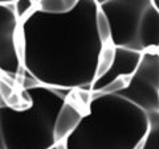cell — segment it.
<instances>
[{
	"mask_svg": "<svg viewBox=\"0 0 159 149\" xmlns=\"http://www.w3.org/2000/svg\"><path fill=\"white\" fill-rule=\"evenodd\" d=\"M97 12L94 0H80L62 15L34 9L20 23L24 71L47 87L90 91L103 48L96 29Z\"/></svg>",
	"mask_w": 159,
	"mask_h": 149,
	"instance_id": "obj_1",
	"label": "cell"
},
{
	"mask_svg": "<svg viewBox=\"0 0 159 149\" xmlns=\"http://www.w3.org/2000/svg\"><path fill=\"white\" fill-rule=\"evenodd\" d=\"M147 112L117 94H92L81 123L65 149H138L147 131Z\"/></svg>",
	"mask_w": 159,
	"mask_h": 149,
	"instance_id": "obj_2",
	"label": "cell"
},
{
	"mask_svg": "<svg viewBox=\"0 0 159 149\" xmlns=\"http://www.w3.org/2000/svg\"><path fill=\"white\" fill-rule=\"evenodd\" d=\"M29 98L24 107H11L0 98V127L4 149H49L56 145L54 120L66 96L43 84L23 88Z\"/></svg>",
	"mask_w": 159,
	"mask_h": 149,
	"instance_id": "obj_3",
	"label": "cell"
},
{
	"mask_svg": "<svg viewBox=\"0 0 159 149\" xmlns=\"http://www.w3.org/2000/svg\"><path fill=\"white\" fill-rule=\"evenodd\" d=\"M105 13L111 28V42L117 48L139 52L138 25L145 9L152 0H94Z\"/></svg>",
	"mask_w": 159,
	"mask_h": 149,
	"instance_id": "obj_4",
	"label": "cell"
},
{
	"mask_svg": "<svg viewBox=\"0 0 159 149\" xmlns=\"http://www.w3.org/2000/svg\"><path fill=\"white\" fill-rule=\"evenodd\" d=\"M126 100L145 112L159 111V52H143L137 70L130 77L127 86L119 91Z\"/></svg>",
	"mask_w": 159,
	"mask_h": 149,
	"instance_id": "obj_5",
	"label": "cell"
},
{
	"mask_svg": "<svg viewBox=\"0 0 159 149\" xmlns=\"http://www.w3.org/2000/svg\"><path fill=\"white\" fill-rule=\"evenodd\" d=\"M19 31L13 4H0V73L9 78H17L24 71Z\"/></svg>",
	"mask_w": 159,
	"mask_h": 149,
	"instance_id": "obj_6",
	"label": "cell"
},
{
	"mask_svg": "<svg viewBox=\"0 0 159 149\" xmlns=\"http://www.w3.org/2000/svg\"><path fill=\"white\" fill-rule=\"evenodd\" d=\"M142 54V52L138 50L116 46V53H114V59L110 69L102 77L94 79L90 92L96 94L102 91L107 84H110L118 78H130L141 62Z\"/></svg>",
	"mask_w": 159,
	"mask_h": 149,
	"instance_id": "obj_7",
	"label": "cell"
},
{
	"mask_svg": "<svg viewBox=\"0 0 159 149\" xmlns=\"http://www.w3.org/2000/svg\"><path fill=\"white\" fill-rule=\"evenodd\" d=\"M86 110L88 107L80 104L77 100H74L73 96H70V91L66 94V100L60 108L53 127V136L57 144L64 143L74 132Z\"/></svg>",
	"mask_w": 159,
	"mask_h": 149,
	"instance_id": "obj_8",
	"label": "cell"
},
{
	"mask_svg": "<svg viewBox=\"0 0 159 149\" xmlns=\"http://www.w3.org/2000/svg\"><path fill=\"white\" fill-rule=\"evenodd\" d=\"M137 36L139 52L143 53L159 49V11L154 3H151L142 13Z\"/></svg>",
	"mask_w": 159,
	"mask_h": 149,
	"instance_id": "obj_9",
	"label": "cell"
},
{
	"mask_svg": "<svg viewBox=\"0 0 159 149\" xmlns=\"http://www.w3.org/2000/svg\"><path fill=\"white\" fill-rule=\"evenodd\" d=\"M147 131L138 149H159V111L147 112Z\"/></svg>",
	"mask_w": 159,
	"mask_h": 149,
	"instance_id": "obj_10",
	"label": "cell"
},
{
	"mask_svg": "<svg viewBox=\"0 0 159 149\" xmlns=\"http://www.w3.org/2000/svg\"><path fill=\"white\" fill-rule=\"evenodd\" d=\"M80 0H39L36 8L49 15H62L73 11Z\"/></svg>",
	"mask_w": 159,
	"mask_h": 149,
	"instance_id": "obj_11",
	"label": "cell"
},
{
	"mask_svg": "<svg viewBox=\"0 0 159 149\" xmlns=\"http://www.w3.org/2000/svg\"><path fill=\"white\" fill-rule=\"evenodd\" d=\"M114 53H116V46H114L113 44H106V45H103L102 52L99 54V59H98L96 79L102 77L103 74L110 69L113 59H114Z\"/></svg>",
	"mask_w": 159,
	"mask_h": 149,
	"instance_id": "obj_12",
	"label": "cell"
},
{
	"mask_svg": "<svg viewBox=\"0 0 159 149\" xmlns=\"http://www.w3.org/2000/svg\"><path fill=\"white\" fill-rule=\"evenodd\" d=\"M96 29H97L98 37L102 41L103 45H106V44H113L111 42L110 24H109V20L105 16V13L102 11H99V8H98V12H97V16H96Z\"/></svg>",
	"mask_w": 159,
	"mask_h": 149,
	"instance_id": "obj_13",
	"label": "cell"
},
{
	"mask_svg": "<svg viewBox=\"0 0 159 149\" xmlns=\"http://www.w3.org/2000/svg\"><path fill=\"white\" fill-rule=\"evenodd\" d=\"M13 7L19 21L21 23L24 19H27L36 9V2L34 0H16L13 3Z\"/></svg>",
	"mask_w": 159,
	"mask_h": 149,
	"instance_id": "obj_14",
	"label": "cell"
},
{
	"mask_svg": "<svg viewBox=\"0 0 159 149\" xmlns=\"http://www.w3.org/2000/svg\"><path fill=\"white\" fill-rule=\"evenodd\" d=\"M129 81H130V78H118L114 82H111L110 84H107L102 91L96 92V94H118L119 91H122L123 88L127 86Z\"/></svg>",
	"mask_w": 159,
	"mask_h": 149,
	"instance_id": "obj_15",
	"label": "cell"
},
{
	"mask_svg": "<svg viewBox=\"0 0 159 149\" xmlns=\"http://www.w3.org/2000/svg\"><path fill=\"white\" fill-rule=\"evenodd\" d=\"M49 149H65V145H64V143H58V144L53 145L52 148H49Z\"/></svg>",
	"mask_w": 159,
	"mask_h": 149,
	"instance_id": "obj_16",
	"label": "cell"
},
{
	"mask_svg": "<svg viewBox=\"0 0 159 149\" xmlns=\"http://www.w3.org/2000/svg\"><path fill=\"white\" fill-rule=\"evenodd\" d=\"M0 149H4V141H3V133H2V127H0Z\"/></svg>",
	"mask_w": 159,
	"mask_h": 149,
	"instance_id": "obj_17",
	"label": "cell"
},
{
	"mask_svg": "<svg viewBox=\"0 0 159 149\" xmlns=\"http://www.w3.org/2000/svg\"><path fill=\"white\" fill-rule=\"evenodd\" d=\"M16 0H0V4H13Z\"/></svg>",
	"mask_w": 159,
	"mask_h": 149,
	"instance_id": "obj_18",
	"label": "cell"
},
{
	"mask_svg": "<svg viewBox=\"0 0 159 149\" xmlns=\"http://www.w3.org/2000/svg\"><path fill=\"white\" fill-rule=\"evenodd\" d=\"M154 3V2H152ZM154 4H155V6H157V8H158V11H159V2H155V3H154Z\"/></svg>",
	"mask_w": 159,
	"mask_h": 149,
	"instance_id": "obj_19",
	"label": "cell"
},
{
	"mask_svg": "<svg viewBox=\"0 0 159 149\" xmlns=\"http://www.w3.org/2000/svg\"><path fill=\"white\" fill-rule=\"evenodd\" d=\"M152 2H154V3H155V2H159V0H152Z\"/></svg>",
	"mask_w": 159,
	"mask_h": 149,
	"instance_id": "obj_20",
	"label": "cell"
},
{
	"mask_svg": "<svg viewBox=\"0 0 159 149\" xmlns=\"http://www.w3.org/2000/svg\"><path fill=\"white\" fill-rule=\"evenodd\" d=\"M34 2H36V4H37V2H39V0H34Z\"/></svg>",
	"mask_w": 159,
	"mask_h": 149,
	"instance_id": "obj_21",
	"label": "cell"
},
{
	"mask_svg": "<svg viewBox=\"0 0 159 149\" xmlns=\"http://www.w3.org/2000/svg\"><path fill=\"white\" fill-rule=\"evenodd\" d=\"M158 52H159V49H158Z\"/></svg>",
	"mask_w": 159,
	"mask_h": 149,
	"instance_id": "obj_22",
	"label": "cell"
}]
</instances>
